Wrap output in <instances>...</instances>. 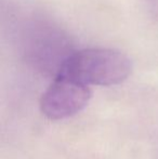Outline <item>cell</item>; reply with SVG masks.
Listing matches in <instances>:
<instances>
[{
	"label": "cell",
	"mask_w": 158,
	"mask_h": 159,
	"mask_svg": "<svg viewBox=\"0 0 158 159\" xmlns=\"http://www.w3.org/2000/svg\"><path fill=\"white\" fill-rule=\"evenodd\" d=\"M132 69V61L124 52L97 47L72 51L56 76H64L90 87H108L127 80Z\"/></svg>",
	"instance_id": "obj_1"
},
{
	"label": "cell",
	"mask_w": 158,
	"mask_h": 159,
	"mask_svg": "<svg viewBox=\"0 0 158 159\" xmlns=\"http://www.w3.org/2000/svg\"><path fill=\"white\" fill-rule=\"evenodd\" d=\"M91 96L90 86L64 76H55L40 98V109L51 120L64 119L81 111Z\"/></svg>",
	"instance_id": "obj_2"
}]
</instances>
